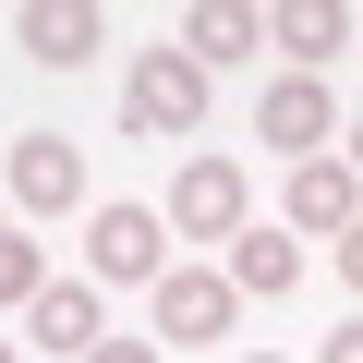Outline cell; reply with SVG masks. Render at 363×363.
Returning <instances> with one entry per match:
<instances>
[{
    "mask_svg": "<svg viewBox=\"0 0 363 363\" xmlns=\"http://www.w3.org/2000/svg\"><path fill=\"white\" fill-rule=\"evenodd\" d=\"M121 121L145 133V145H182L206 121V61H182V49H145L133 61V85H121Z\"/></svg>",
    "mask_w": 363,
    "mask_h": 363,
    "instance_id": "6da1fadb",
    "label": "cell"
},
{
    "mask_svg": "<svg viewBox=\"0 0 363 363\" xmlns=\"http://www.w3.org/2000/svg\"><path fill=\"white\" fill-rule=\"evenodd\" d=\"M255 182L230 169V157H182V182H169V242H242L255 218Z\"/></svg>",
    "mask_w": 363,
    "mask_h": 363,
    "instance_id": "7a4b0ae2",
    "label": "cell"
},
{
    "mask_svg": "<svg viewBox=\"0 0 363 363\" xmlns=\"http://www.w3.org/2000/svg\"><path fill=\"white\" fill-rule=\"evenodd\" d=\"M327 133H339V97H327L315 73H279V85L255 97V145H267V157L303 169V157H327Z\"/></svg>",
    "mask_w": 363,
    "mask_h": 363,
    "instance_id": "3957f363",
    "label": "cell"
},
{
    "mask_svg": "<svg viewBox=\"0 0 363 363\" xmlns=\"http://www.w3.org/2000/svg\"><path fill=\"white\" fill-rule=\"evenodd\" d=\"M85 279H169V218L157 206H97L85 218Z\"/></svg>",
    "mask_w": 363,
    "mask_h": 363,
    "instance_id": "277c9868",
    "label": "cell"
},
{
    "mask_svg": "<svg viewBox=\"0 0 363 363\" xmlns=\"http://www.w3.org/2000/svg\"><path fill=\"white\" fill-rule=\"evenodd\" d=\"M85 194V145L73 133H13V206L25 218H73Z\"/></svg>",
    "mask_w": 363,
    "mask_h": 363,
    "instance_id": "5b68a950",
    "label": "cell"
},
{
    "mask_svg": "<svg viewBox=\"0 0 363 363\" xmlns=\"http://www.w3.org/2000/svg\"><path fill=\"white\" fill-rule=\"evenodd\" d=\"M230 303H242L230 279H206V267H169V279H157V339H169V351L230 339Z\"/></svg>",
    "mask_w": 363,
    "mask_h": 363,
    "instance_id": "8992f818",
    "label": "cell"
},
{
    "mask_svg": "<svg viewBox=\"0 0 363 363\" xmlns=\"http://www.w3.org/2000/svg\"><path fill=\"white\" fill-rule=\"evenodd\" d=\"M13 37H25L37 73H85L109 25H97V0H25V25H13Z\"/></svg>",
    "mask_w": 363,
    "mask_h": 363,
    "instance_id": "52a82bcc",
    "label": "cell"
},
{
    "mask_svg": "<svg viewBox=\"0 0 363 363\" xmlns=\"http://www.w3.org/2000/svg\"><path fill=\"white\" fill-rule=\"evenodd\" d=\"M279 206H291V230H315V242H339V230L363 218V182H351V157L327 145V157H303V169H291V194H279Z\"/></svg>",
    "mask_w": 363,
    "mask_h": 363,
    "instance_id": "ba28073f",
    "label": "cell"
},
{
    "mask_svg": "<svg viewBox=\"0 0 363 363\" xmlns=\"http://www.w3.org/2000/svg\"><path fill=\"white\" fill-rule=\"evenodd\" d=\"M25 327H37V351H61V363H85V351L109 339V315H97V279H49V291L25 303Z\"/></svg>",
    "mask_w": 363,
    "mask_h": 363,
    "instance_id": "9c48e42d",
    "label": "cell"
},
{
    "mask_svg": "<svg viewBox=\"0 0 363 363\" xmlns=\"http://www.w3.org/2000/svg\"><path fill=\"white\" fill-rule=\"evenodd\" d=\"M242 49H267V13H242V0H194L182 13V61H242Z\"/></svg>",
    "mask_w": 363,
    "mask_h": 363,
    "instance_id": "30bf717a",
    "label": "cell"
},
{
    "mask_svg": "<svg viewBox=\"0 0 363 363\" xmlns=\"http://www.w3.org/2000/svg\"><path fill=\"white\" fill-rule=\"evenodd\" d=\"M267 49H291V73H315L327 49H351V13H339V0H279V13H267Z\"/></svg>",
    "mask_w": 363,
    "mask_h": 363,
    "instance_id": "8fae6325",
    "label": "cell"
},
{
    "mask_svg": "<svg viewBox=\"0 0 363 363\" xmlns=\"http://www.w3.org/2000/svg\"><path fill=\"white\" fill-rule=\"evenodd\" d=\"M291 279H303V242H291V230H242V242H230V291H242V303H279Z\"/></svg>",
    "mask_w": 363,
    "mask_h": 363,
    "instance_id": "7c38bea8",
    "label": "cell"
},
{
    "mask_svg": "<svg viewBox=\"0 0 363 363\" xmlns=\"http://www.w3.org/2000/svg\"><path fill=\"white\" fill-rule=\"evenodd\" d=\"M37 291H49V255L25 230H0V303H37Z\"/></svg>",
    "mask_w": 363,
    "mask_h": 363,
    "instance_id": "4fadbf2b",
    "label": "cell"
},
{
    "mask_svg": "<svg viewBox=\"0 0 363 363\" xmlns=\"http://www.w3.org/2000/svg\"><path fill=\"white\" fill-rule=\"evenodd\" d=\"M327 267H339V291H351V303H363V218H351V230H339V242H327Z\"/></svg>",
    "mask_w": 363,
    "mask_h": 363,
    "instance_id": "5bb4252c",
    "label": "cell"
},
{
    "mask_svg": "<svg viewBox=\"0 0 363 363\" xmlns=\"http://www.w3.org/2000/svg\"><path fill=\"white\" fill-rule=\"evenodd\" d=\"M85 363H157V339H97Z\"/></svg>",
    "mask_w": 363,
    "mask_h": 363,
    "instance_id": "9a60e30c",
    "label": "cell"
},
{
    "mask_svg": "<svg viewBox=\"0 0 363 363\" xmlns=\"http://www.w3.org/2000/svg\"><path fill=\"white\" fill-rule=\"evenodd\" d=\"M315 363H363V315H351V327H339V339H327Z\"/></svg>",
    "mask_w": 363,
    "mask_h": 363,
    "instance_id": "2e32d148",
    "label": "cell"
},
{
    "mask_svg": "<svg viewBox=\"0 0 363 363\" xmlns=\"http://www.w3.org/2000/svg\"><path fill=\"white\" fill-rule=\"evenodd\" d=\"M339 157H351V182H363V133H351V145H339Z\"/></svg>",
    "mask_w": 363,
    "mask_h": 363,
    "instance_id": "e0dca14e",
    "label": "cell"
},
{
    "mask_svg": "<svg viewBox=\"0 0 363 363\" xmlns=\"http://www.w3.org/2000/svg\"><path fill=\"white\" fill-rule=\"evenodd\" d=\"M242 363H279V351H242Z\"/></svg>",
    "mask_w": 363,
    "mask_h": 363,
    "instance_id": "ac0fdd59",
    "label": "cell"
},
{
    "mask_svg": "<svg viewBox=\"0 0 363 363\" xmlns=\"http://www.w3.org/2000/svg\"><path fill=\"white\" fill-rule=\"evenodd\" d=\"M0 230H13V206H0Z\"/></svg>",
    "mask_w": 363,
    "mask_h": 363,
    "instance_id": "d6986e66",
    "label": "cell"
},
{
    "mask_svg": "<svg viewBox=\"0 0 363 363\" xmlns=\"http://www.w3.org/2000/svg\"><path fill=\"white\" fill-rule=\"evenodd\" d=\"M0 363H13V339H0Z\"/></svg>",
    "mask_w": 363,
    "mask_h": 363,
    "instance_id": "ffe728a7",
    "label": "cell"
}]
</instances>
